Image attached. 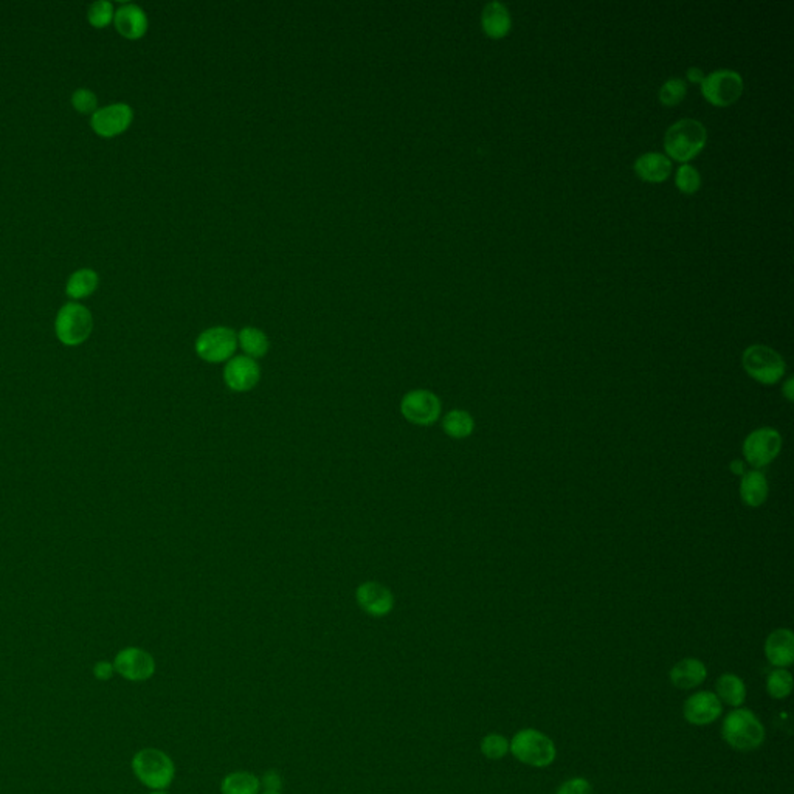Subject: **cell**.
I'll use <instances>...</instances> for the list:
<instances>
[{
  "mask_svg": "<svg viewBox=\"0 0 794 794\" xmlns=\"http://www.w3.org/2000/svg\"><path fill=\"white\" fill-rule=\"evenodd\" d=\"M782 395L785 399L789 400V402H793L794 400V378H787V382L782 385Z\"/></svg>",
  "mask_w": 794,
  "mask_h": 794,
  "instance_id": "cell-37",
  "label": "cell"
},
{
  "mask_svg": "<svg viewBox=\"0 0 794 794\" xmlns=\"http://www.w3.org/2000/svg\"><path fill=\"white\" fill-rule=\"evenodd\" d=\"M94 318L88 307L79 303H67L56 315V337L62 345H82L92 334Z\"/></svg>",
  "mask_w": 794,
  "mask_h": 794,
  "instance_id": "cell-6",
  "label": "cell"
},
{
  "mask_svg": "<svg viewBox=\"0 0 794 794\" xmlns=\"http://www.w3.org/2000/svg\"><path fill=\"white\" fill-rule=\"evenodd\" d=\"M356 601L359 607L373 618H384L395 607L393 593L378 582H365L357 586Z\"/></svg>",
  "mask_w": 794,
  "mask_h": 794,
  "instance_id": "cell-15",
  "label": "cell"
},
{
  "mask_svg": "<svg viewBox=\"0 0 794 794\" xmlns=\"http://www.w3.org/2000/svg\"><path fill=\"white\" fill-rule=\"evenodd\" d=\"M261 378V369L257 360L250 357L238 356L230 359L224 368V382L233 393H247L257 387Z\"/></svg>",
  "mask_w": 794,
  "mask_h": 794,
  "instance_id": "cell-14",
  "label": "cell"
},
{
  "mask_svg": "<svg viewBox=\"0 0 794 794\" xmlns=\"http://www.w3.org/2000/svg\"><path fill=\"white\" fill-rule=\"evenodd\" d=\"M132 771L140 782L153 789H166L175 776L174 761L157 748H145L135 752L131 761Z\"/></svg>",
  "mask_w": 794,
  "mask_h": 794,
  "instance_id": "cell-3",
  "label": "cell"
},
{
  "mask_svg": "<svg viewBox=\"0 0 794 794\" xmlns=\"http://www.w3.org/2000/svg\"><path fill=\"white\" fill-rule=\"evenodd\" d=\"M722 735L731 748L746 752L761 748L765 742V728L752 711L735 707L724 720Z\"/></svg>",
  "mask_w": 794,
  "mask_h": 794,
  "instance_id": "cell-2",
  "label": "cell"
},
{
  "mask_svg": "<svg viewBox=\"0 0 794 794\" xmlns=\"http://www.w3.org/2000/svg\"><path fill=\"white\" fill-rule=\"evenodd\" d=\"M71 106L82 116H94L98 109V97L90 89H78L71 95Z\"/></svg>",
  "mask_w": 794,
  "mask_h": 794,
  "instance_id": "cell-32",
  "label": "cell"
},
{
  "mask_svg": "<svg viewBox=\"0 0 794 794\" xmlns=\"http://www.w3.org/2000/svg\"><path fill=\"white\" fill-rule=\"evenodd\" d=\"M633 170L641 181L661 183L672 173V162L664 154L646 153L636 159Z\"/></svg>",
  "mask_w": 794,
  "mask_h": 794,
  "instance_id": "cell-19",
  "label": "cell"
},
{
  "mask_svg": "<svg viewBox=\"0 0 794 794\" xmlns=\"http://www.w3.org/2000/svg\"><path fill=\"white\" fill-rule=\"evenodd\" d=\"M742 365L751 378L761 385H774L785 376V360L770 346L752 345L742 356Z\"/></svg>",
  "mask_w": 794,
  "mask_h": 794,
  "instance_id": "cell-5",
  "label": "cell"
},
{
  "mask_svg": "<svg viewBox=\"0 0 794 794\" xmlns=\"http://www.w3.org/2000/svg\"><path fill=\"white\" fill-rule=\"evenodd\" d=\"M687 86L681 78H670L659 89V101L664 106H677L686 98Z\"/></svg>",
  "mask_w": 794,
  "mask_h": 794,
  "instance_id": "cell-31",
  "label": "cell"
},
{
  "mask_svg": "<svg viewBox=\"0 0 794 794\" xmlns=\"http://www.w3.org/2000/svg\"><path fill=\"white\" fill-rule=\"evenodd\" d=\"M443 430L452 439H466L475 430V421L469 411L452 410L443 419Z\"/></svg>",
  "mask_w": 794,
  "mask_h": 794,
  "instance_id": "cell-26",
  "label": "cell"
},
{
  "mask_svg": "<svg viewBox=\"0 0 794 794\" xmlns=\"http://www.w3.org/2000/svg\"><path fill=\"white\" fill-rule=\"evenodd\" d=\"M116 674V668H114V663H109V661H98V663L94 666V677L98 679V681H109L112 677Z\"/></svg>",
  "mask_w": 794,
  "mask_h": 794,
  "instance_id": "cell-34",
  "label": "cell"
},
{
  "mask_svg": "<svg viewBox=\"0 0 794 794\" xmlns=\"http://www.w3.org/2000/svg\"><path fill=\"white\" fill-rule=\"evenodd\" d=\"M238 343L246 352V356L250 357L253 360L266 356L270 346L267 335L264 334L261 329L252 328V326L242 329L241 332L238 334Z\"/></svg>",
  "mask_w": 794,
  "mask_h": 794,
  "instance_id": "cell-25",
  "label": "cell"
},
{
  "mask_svg": "<svg viewBox=\"0 0 794 794\" xmlns=\"http://www.w3.org/2000/svg\"><path fill=\"white\" fill-rule=\"evenodd\" d=\"M114 17H116V10L107 0H97L89 6L88 21L92 27L106 28L114 21Z\"/></svg>",
  "mask_w": 794,
  "mask_h": 794,
  "instance_id": "cell-30",
  "label": "cell"
},
{
  "mask_svg": "<svg viewBox=\"0 0 794 794\" xmlns=\"http://www.w3.org/2000/svg\"><path fill=\"white\" fill-rule=\"evenodd\" d=\"M114 23H116L117 32L123 38L131 39V41L143 38L146 32H148L149 27L146 13L143 12L140 6L134 5V4L121 5L116 12Z\"/></svg>",
  "mask_w": 794,
  "mask_h": 794,
  "instance_id": "cell-17",
  "label": "cell"
},
{
  "mask_svg": "<svg viewBox=\"0 0 794 794\" xmlns=\"http://www.w3.org/2000/svg\"><path fill=\"white\" fill-rule=\"evenodd\" d=\"M701 86V94L717 107L734 105L743 94V78L739 71L720 69L705 77Z\"/></svg>",
  "mask_w": 794,
  "mask_h": 794,
  "instance_id": "cell-7",
  "label": "cell"
},
{
  "mask_svg": "<svg viewBox=\"0 0 794 794\" xmlns=\"http://www.w3.org/2000/svg\"><path fill=\"white\" fill-rule=\"evenodd\" d=\"M512 19L509 10L501 2H489L482 8L481 27L482 32L490 39H503L510 32Z\"/></svg>",
  "mask_w": 794,
  "mask_h": 794,
  "instance_id": "cell-20",
  "label": "cell"
},
{
  "mask_svg": "<svg viewBox=\"0 0 794 794\" xmlns=\"http://www.w3.org/2000/svg\"><path fill=\"white\" fill-rule=\"evenodd\" d=\"M731 472L735 473V475H743L745 473V462L743 461L735 460L731 462Z\"/></svg>",
  "mask_w": 794,
  "mask_h": 794,
  "instance_id": "cell-38",
  "label": "cell"
},
{
  "mask_svg": "<svg viewBox=\"0 0 794 794\" xmlns=\"http://www.w3.org/2000/svg\"><path fill=\"white\" fill-rule=\"evenodd\" d=\"M768 493L770 488H768L767 477L761 471L745 472L742 475L740 499L746 506L759 508L767 501Z\"/></svg>",
  "mask_w": 794,
  "mask_h": 794,
  "instance_id": "cell-21",
  "label": "cell"
},
{
  "mask_svg": "<svg viewBox=\"0 0 794 794\" xmlns=\"http://www.w3.org/2000/svg\"><path fill=\"white\" fill-rule=\"evenodd\" d=\"M793 690V675L787 668H774L767 678L768 696L774 700L789 698Z\"/></svg>",
  "mask_w": 794,
  "mask_h": 794,
  "instance_id": "cell-27",
  "label": "cell"
},
{
  "mask_svg": "<svg viewBox=\"0 0 794 794\" xmlns=\"http://www.w3.org/2000/svg\"><path fill=\"white\" fill-rule=\"evenodd\" d=\"M480 750H481L482 756L488 757L489 761H501L509 752V740L506 739L504 735L493 733L481 740Z\"/></svg>",
  "mask_w": 794,
  "mask_h": 794,
  "instance_id": "cell-28",
  "label": "cell"
},
{
  "mask_svg": "<svg viewBox=\"0 0 794 794\" xmlns=\"http://www.w3.org/2000/svg\"><path fill=\"white\" fill-rule=\"evenodd\" d=\"M281 785H283L281 776L275 770L266 772L261 779V787H264L266 791H280Z\"/></svg>",
  "mask_w": 794,
  "mask_h": 794,
  "instance_id": "cell-35",
  "label": "cell"
},
{
  "mask_svg": "<svg viewBox=\"0 0 794 794\" xmlns=\"http://www.w3.org/2000/svg\"><path fill=\"white\" fill-rule=\"evenodd\" d=\"M441 399L428 389H411L400 400V415L421 427L433 425L441 417Z\"/></svg>",
  "mask_w": 794,
  "mask_h": 794,
  "instance_id": "cell-9",
  "label": "cell"
},
{
  "mask_svg": "<svg viewBox=\"0 0 794 794\" xmlns=\"http://www.w3.org/2000/svg\"><path fill=\"white\" fill-rule=\"evenodd\" d=\"M261 789V779L248 771L230 772L220 783L222 794H259Z\"/></svg>",
  "mask_w": 794,
  "mask_h": 794,
  "instance_id": "cell-23",
  "label": "cell"
},
{
  "mask_svg": "<svg viewBox=\"0 0 794 794\" xmlns=\"http://www.w3.org/2000/svg\"><path fill=\"white\" fill-rule=\"evenodd\" d=\"M149 794H168V793H166V791H164V789H154V791H151V793H149Z\"/></svg>",
  "mask_w": 794,
  "mask_h": 794,
  "instance_id": "cell-39",
  "label": "cell"
},
{
  "mask_svg": "<svg viewBox=\"0 0 794 794\" xmlns=\"http://www.w3.org/2000/svg\"><path fill=\"white\" fill-rule=\"evenodd\" d=\"M556 794H594L592 783L584 778H573L565 780Z\"/></svg>",
  "mask_w": 794,
  "mask_h": 794,
  "instance_id": "cell-33",
  "label": "cell"
},
{
  "mask_svg": "<svg viewBox=\"0 0 794 794\" xmlns=\"http://www.w3.org/2000/svg\"><path fill=\"white\" fill-rule=\"evenodd\" d=\"M675 185L679 191L685 192V194H694L701 187L700 173L692 164H681L675 174Z\"/></svg>",
  "mask_w": 794,
  "mask_h": 794,
  "instance_id": "cell-29",
  "label": "cell"
},
{
  "mask_svg": "<svg viewBox=\"0 0 794 794\" xmlns=\"http://www.w3.org/2000/svg\"><path fill=\"white\" fill-rule=\"evenodd\" d=\"M782 450V436L778 430L770 427L757 428L746 436L743 456L754 471L770 466Z\"/></svg>",
  "mask_w": 794,
  "mask_h": 794,
  "instance_id": "cell-8",
  "label": "cell"
},
{
  "mask_svg": "<svg viewBox=\"0 0 794 794\" xmlns=\"http://www.w3.org/2000/svg\"><path fill=\"white\" fill-rule=\"evenodd\" d=\"M134 120V110L125 103L99 107L90 118V126L95 134L103 138H112L127 131Z\"/></svg>",
  "mask_w": 794,
  "mask_h": 794,
  "instance_id": "cell-12",
  "label": "cell"
},
{
  "mask_svg": "<svg viewBox=\"0 0 794 794\" xmlns=\"http://www.w3.org/2000/svg\"><path fill=\"white\" fill-rule=\"evenodd\" d=\"M715 696L722 705L740 707L746 700V686L743 679L734 674H724L715 683Z\"/></svg>",
  "mask_w": 794,
  "mask_h": 794,
  "instance_id": "cell-22",
  "label": "cell"
},
{
  "mask_svg": "<svg viewBox=\"0 0 794 794\" xmlns=\"http://www.w3.org/2000/svg\"><path fill=\"white\" fill-rule=\"evenodd\" d=\"M686 75H687V79H689L690 82H694V84H701L703 79H705V77H706V75L703 73V70L698 69V67H690Z\"/></svg>",
  "mask_w": 794,
  "mask_h": 794,
  "instance_id": "cell-36",
  "label": "cell"
},
{
  "mask_svg": "<svg viewBox=\"0 0 794 794\" xmlns=\"http://www.w3.org/2000/svg\"><path fill=\"white\" fill-rule=\"evenodd\" d=\"M263 794H281L280 791H264Z\"/></svg>",
  "mask_w": 794,
  "mask_h": 794,
  "instance_id": "cell-40",
  "label": "cell"
},
{
  "mask_svg": "<svg viewBox=\"0 0 794 794\" xmlns=\"http://www.w3.org/2000/svg\"><path fill=\"white\" fill-rule=\"evenodd\" d=\"M670 681L678 689H696L707 678L706 664L696 658H685L670 670Z\"/></svg>",
  "mask_w": 794,
  "mask_h": 794,
  "instance_id": "cell-18",
  "label": "cell"
},
{
  "mask_svg": "<svg viewBox=\"0 0 794 794\" xmlns=\"http://www.w3.org/2000/svg\"><path fill=\"white\" fill-rule=\"evenodd\" d=\"M98 274L92 269H79L70 275L67 281L66 294L73 300H82L92 295L98 287Z\"/></svg>",
  "mask_w": 794,
  "mask_h": 794,
  "instance_id": "cell-24",
  "label": "cell"
},
{
  "mask_svg": "<svg viewBox=\"0 0 794 794\" xmlns=\"http://www.w3.org/2000/svg\"><path fill=\"white\" fill-rule=\"evenodd\" d=\"M765 657L776 668H787L794 663V635L789 629H778L765 641Z\"/></svg>",
  "mask_w": 794,
  "mask_h": 794,
  "instance_id": "cell-16",
  "label": "cell"
},
{
  "mask_svg": "<svg viewBox=\"0 0 794 794\" xmlns=\"http://www.w3.org/2000/svg\"><path fill=\"white\" fill-rule=\"evenodd\" d=\"M707 131L701 121L683 118L668 127L664 135V149L668 159L687 163L705 149Z\"/></svg>",
  "mask_w": 794,
  "mask_h": 794,
  "instance_id": "cell-1",
  "label": "cell"
},
{
  "mask_svg": "<svg viewBox=\"0 0 794 794\" xmlns=\"http://www.w3.org/2000/svg\"><path fill=\"white\" fill-rule=\"evenodd\" d=\"M116 674L132 683H143L155 674V659L140 647H126L114 659Z\"/></svg>",
  "mask_w": 794,
  "mask_h": 794,
  "instance_id": "cell-11",
  "label": "cell"
},
{
  "mask_svg": "<svg viewBox=\"0 0 794 794\" xmlns=\"http://www.w3.org/2000/svg\"><path fill=\"white\" fill-rule=\"evenodd\" d=\"M509 751L517 761L534 768H546L556 761V745L538 729H520L509 742Z\"/></svg>",
  "mask_w": 794,
  "mask_h": 794,
  "instance_id": "cell-4",
  "label": "cell"
},
{
  "mask_svg": "<svg viewBox=\"0 0 794 794\" xmlns=\"http://www.w3.org/2000/svg\"><path fill=\"white\" fill-rule=\"evenodd\" d=\"M238 335L225 326H216L203 331L196 340V354L209 363L229 362L235 354Z\"/></svg>",
  "mask_w": 794,
  "mask_h": 794,
  "instance_id": "cell-10",
  "label": "cell"
},
{
  "mask_svg": "<svg viewBox=\"0 0 794 794\" xmlns=\"http://www.w3.org/2000/svg\"><path fill=\"white\" fill-rule=\"evenodd\" d=\"M724 713V705L718 700L717 696L709 690H701L685 701L683 714L687 724L696 726H706V724L717 722Z\"/></svg>",
  "mask_w": 794,
  "mask_h": 794,
  "instance_id": "cell-13",
  "label": "cell"
}]
</instances>
